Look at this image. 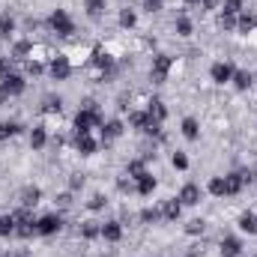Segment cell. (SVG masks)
<instances>
[{
    "instance_id": "1",
    "label": "cell",
    "mask_w": 257,
    "mask_h": 257,
    "mask_svg": "<svg viewBox=\"0 0 257 257\" xmlns=\"http://www.w3.org/2000/svg\"><path fill=\"white\" fill-rule=\"evenodd\" d=\"M102 123H105V117H102L99 105H96V102H87V105L75 114V135H90V128L93 126L102 128Z\"/></svg>"
},
{
    "instance_id": "2",
    "label": "cell",
    "mask_w": 257,
    "mask_h": 257,
    "mask_svg": "<svg viewBox=\"0 0 257 257\" xmlns=\"http://www.w3.org/2000/svg\"><path fill=\"white\" fill-rule=\"evenodd\" d=\"M24 87H27V81H24L21 75H15V72L3 75V78H0V102H9L12 96H21Z\"/></svg>"
},
{
    "instance_id": "3",
    "label": "cell",
    "mask_w": 257,
    "mask_h": 257,
    "mask_svg": "<svg viewBox=\"0 0 257 257\" xmlns=\"http://www.w3.org/2000/svg\"><path fill=\"white\" fill-rule=\"evenodd\" d=\"M48 27H51L57 36H72V33H75V21L69 18L66 9H54V12L48 15Z\"/></svg>"
},
{
    "instance_id": "4",
    "label": "cell",
    "mask_w": 257,
    "mask_h": 257,
    "mask_svg": "<svg viewBox=\"0 0 257 257\" xmlns=\"http://www.w3.org/2000/svg\"><path fill=\"white\" fill-rule=\"evenodd\" d=\"M15 215V236H21V239H30L33 233H36V218L27 212V206L21 209V212H12Z\"/></svg>"
},
{
    "instance_id": "5",
    "label": "cell",
    "mask_w": 257,
    "mask_h": 257,
    "mask_svg": "<svg viewBox=\"0 0 257 257\" xmlns=\"http://www.w3.org/2000/svg\"><path fill=\"white\" fill-rule=\"evenodd\" d=\"M171 66H174V60H171L168 54H156V57H153V69H150V78H153L156 84H165L168 75H171Z\"/></svg>"
},
{
    "instance_id": "6",
    "label": "cell",
    "mask_w": 257,
    "mask_h": 257,
    "mask_svg": "<svg viewBox=\"0 0 257 257\" xmlns=\"http://www.w3.org/2000/svg\"><path fill=\"white\" fill-rule=\"evenodd\" d=\"M60 227H63V215H57V212H48V215L36 218V233H39V236H51V233H57Z\"/></svg>"
},
{
    "instance_id": "7",
    "label": "cell",
    "mask_w": 257,
    "mask_h": 257,
    "mask_svg": "<svg viewBox=\"0 0 257 257\" xmlns=\"http://www.w3.org/2000/svg\"><path fill=\"white\" fill-rule=\"evenodd\" d=\"M48 72H51L54 81H66V78L72 75V63H69V57H66V54H57V57L48 63Z\"/></svg>"
},
{
    "instance_id": "8",
    "label": "cell",
    "mask_w": 257,
    "mask_h": 257,
    "mask_svg": "<svg viewBox=\"0 0 257 257\" xmlns=\"http://www.w3.org/2000/svg\"><path fill=\"white\" fill-rule=\"evenodd\" d=\"M233 72H236V69L230 63H224V60H218V63L209 66V78H212L215 84H227V81L233 78Z\"/></svg>"
},
{
    "instance_id": "9",
    "label": "cell",
    "mask_w": 257,
    "mask_h": 257,
    "mask_svg": "<svg viewBox=\"0 0 257 257\" xmlns=\"http://www.w3.org/2000/svg\"><path fill=\"white\" fill-rule=\"evenodd\" d=\"M183 206H197L200 203V189L194 186V183H186L183 186V192H180V197H177Z\"/></svg>"
},
{
    "instance_id": "10",
    "label": "cell",
    "mask_w": 257,
    "mask_h": 257,
    "mask_svg": "<svg viewBox=\"0 0 257 257\" xmlns=\"http://www.w3.org/2000/svg\"><path fill=\"white\" fill-rule=\"evenodd\" d=\"M162 218H168V221H177L180 218V212H183V203L177 200V197H171V200H162Z\"/></svg>"
},
{
    "instance_id": "11",
    "label": "cell",
    "mask_w": 257,
    "mask_h": 257,
    "mask_svg": "<svg viewBox=\"0 0 257 257\" xmlns=\"http://www.w3.org/2000/svg\"><path fill=\"white\" fill-rule=\"evenodd\" d=\"M153 189H156V177L147 171V174H141L138 180H135V192L138 194H144V197H150L153 194Z\"/></svg>"
},
{
    "instance_id": "12",
    "label": "cell",
    "mask_w": 257,
    "mask_h": 257,
    "mask_svg": "<svg viewBox=\"0 0 257 257\" xmlns=\"http://www.w3.org/2000/svg\"><path fill=\"white\" fill-rule=\"evenodd\" d=\"M102 239L120 242V239H123V224H120V221H105V224H102Z\"/></svg>"
},
{
    "instance_id": "13",
    "label": "cell",
    "mask_w": 257,
    "mask_h": 257,
    "mask_svg": "<svg viewBox=\"0 0 257 257\" xmlns=\"http://www.w3.org/2000/svg\"><path fill=\"white\" fill-rule=\"evenodd\" d=\"M123 123H120V120H108V123H102V141H105V144H108V141H117V138H120V135H123Z\"/></svg>"
},
{
    "instance_id": "14",
    "label": "cell",
    "mask_w": 257,
    "mask_h": 257,
    "mask_svg": "<svg viewBox=\"0 0 257 257\" xmlns=\"http://www.w3.org/2000/svg\"><path fill=\"white\" fill-rule=\"evenodd\" d=\"M236 30H239V33L257 30V15L254 12H239V15H236Z\"/></svg>"
},
{
    "instance_id": "15",
    "label": "cell",
    "mask_w": 257,
    "mask_h": 257,
    "mask_svg": "<svg viewBox=\"0 0 257 257\" xmlns=\"http://www.w3.org/2000/svg\"><path fill=\"white\" fill-rule=\"evenodd\" d=\"M147 114H150V120H156V123H165V120H168V108H165L162 99H153L150 108H147Z\"/></svg>"
},
{
    "instance_id": "16",
    "label": "cell",
    "mask_w": 257,
    "mask_h": 257,
    "mask_svg": "<svg viewBox=\"0 0 257 257\" xmlns=\"http://www.w3.org/2000/svg\"><path fill=\"white\" fill-rule=\"evenodd\" d=\"M242 254V245L236 236H224L221 239V257H239Z\"/></svg>"
},
{
    "instance_id": "17",
    "label": "cell",
    "mask_w": 257,
    "mask_h": 257,
    "mask_svg": "<svg viewBox=\"0 0 257 257\" xmlns=\"http://www.w3.org/2000/svg\"><path fill=\"white\" fill-rule=\"evenodd\" d=\"M75 147H78L81 156H93L96 153V141L90 135H75Z\"/></svg>"
},
{
    "instance_id": "18",
    "label": "cell",
    "mask_w": 257,
    "mask_h": 257,
    "mask_svg": "<svg viewBox=\"0 0 257 257\" xmlns=\"http://www.w3.org/2000/svg\"><path fill=\"white\" fill-rule=\"evenodd\" d=\"M93 63L99 66L102 72H114V57H111L108 51H102V48H96V51H93Z\"/></svg>"
},
{
    "instance_id": "19",
    "label": "cell",
    "mask_w": 257,
    "mask_h": 257,
    "mask_svg": "<svg viewBox=\"0 0 257 257\" xmlns=\"http://www.w3.org/2000/svg\"><path fill=\"white\" fill-rule=\"evenodd\" d=\"M239 230L248 233V236H254L257 233V215L254 212H242V215H239Z\"/></svg>"
},
{
    "instance_id": "20",
    "label": "cell",
    "mask_w": 257,
    "mask_h": 257,
    "mask_svg": "<svg viewBox=\"0 0 257 257\" xmlns=\"http://www.w3.org/2000/svg\"><path fill=\"white\" fill-rule=\"evenodd\" d=\"M21 123H15V120H3L0 123V141H9V138H15V135H21Z\"/></svg>"
},
{
    "instance_id": "21",
    "label": "cell",
    "mask_w": 257,
    "mask_h": 257,
    "mask_svg": "<svg viewBox=\"0 0 257 257\" xmlns=\"http://www.w3.org/2000/svg\"><path fill=\"white\" fill-rule=\"evenodd\" d=\"M183 138H186V141H197V138H200V126H197L194 117H186V120H183Z\"/></svg>"
},
{
    "instance_id": "22",
    "label": "cell",
    "mask_w": 257,
    "mask_h": 257,
    "mask_svg": "<svg viewBox=\"0 0 257 257\" xmlns=\"http://www.w3.org/2000/svg\"><path fill=\"white\" fill-rule=\"evenodd\" d=\"M45 144H48V132L42 126H36L30 132V147H33V150H45Z\"/></svg>"
},
{
    "instance_id": "23",
    "label": "cell",
    "mask_w": 257,
    "mask_h": 257,
    "mask_svg": "<svg viewBox=\"0 0 257 257\" xmlns=\"http://www.w3.org/2000/svg\"><path fill=\"white\" fill-rule=\"evenodd\" d=\"M39 197H42V192H39L36 186H27V189L21 192V203L30 209V206H36V203H39Z\"/></svg>"
},
{
    "instance_id": "24",
    "label": "cell",
    "mask_w": 257,
    "mask_h": 257,
    "mask_svg": "<svg viewBox=\"0 0 257 257\" xmlns=\"http://www.w3.org/2000/svg\"><path fill=\"white\" fill-rule=\"evenodd\" d=\"M230 81H233V87H236V90H248V87H251V72L239 69V72H233V78H230Z\"/></svg>"
},
{
    "instance_id": "25",
    "label": "cell",
    "mask_w": 257,
    "mask_h": 257,
    "mask_svg": "<svg viewBox=\"0 0 257 257\" xmlns=\"http://www.w3.org/2000/svg\"><path fill=\"white\" fill-rule=\"evenodd\" d=\"M60 108H63V99L60 96H45L42 99V111L45 114H60Z\"/></svg>"
},
{
    "instance_id": "26",
    "label": "cell",
    "mask_w": 257,
    "mask_h": 257,
    "mask_svg": "<svg viewBox=\"0 0 257 257\" xmlns=\"http://www.w3.org/2000/svg\"><path fill=\"white\" fill-rule=\"evenodd\" d=\"M12 33H15V18H12L9 12H3V15H0V36L9 39Z\"/></svg>"
},
{
    "instance_id": "27",
    "label": "cell",
    "mask_w": 257,
    "mask_h": 257,
    "mask_svg": "<svg viewBox=\"0 0 257 257\" xmlns=\"http://www.w3.org/2000/svg\"><path fill=\"white\" fill-rule=\"evenodd\" d=\"M206 192L215 194V197H227V189H224V177H212V180H209V186H206Z\"/></svg>"
},
{
    "instance_id": "28",
    "label": "cell",
    "mask_w": 257,
    "mask_h": 257,
    "mask_svg": "<svg viewBox=\"0 0 257 257\" xmlns=\"http://www.w3.org/2000/svg\"><path fill=\"white\" fill-rule=\"evenodd\" d=\"M0 236H15V215H0Z\"/></svg>"
},
{
    "instance_id": "29",
    "label": "cell",
    "mask_w": 257,
    "mask_h": 257,
    "mask_svg": "<svg viewBox=\"0 0 257 257\" xmlns=\"http://www.w3.org/2000/svg\"><path fill=\"white\" fill-rule=\"evenodd\" d=\"M87 15H90L93 21H99V18L105 15V0H87Z\"/></svg>"
},
{
    "instance_id": "30",
    "label": "cell",
    "mask_w": 257,
    "mask_h": 257,
    "mask_svg": "<svg viewBox=\"0 0 257 257\" xmlns=\"http://www.w3.org/2000/svg\"><path fill=\"white\" fill-rule=\"evenodd\" d=\"M81 236H84V239H96V236H102V224H96V221H84Z\"/></svg>"
},
{
    "instance_id": "31",
    "label": "cell",
    "mask_w": 257,
    "mask_h": 257,
    "mask_svg": "<svg viewBox=\"0 0 257 257\" xmlns=\"http://www.w3.org/2000/svg\"><path fill=\"white\" fill-rule=\"evenodd\" d=\"M174 30H177V36H192V21H189L186 15H180V18L174 21Z\"/></svg>"
},
{
    "instance_id": "32",
    "label": "cell",
    "mask_w": 257,
    "mask_h": 257,
    "mask_svg": "<svg viewBox=\"0 0 257 257\" xmlns=\"http://www.w3.org/2000/svg\"><path fill=\"white\" fill-rule=\"evenodd\" d=\"M159 218H162V209H159V206H147V209H141V221L150 224V221H159Z\"/></svg>"
},
{
    "instance_id": "33",
    "label": "cell",
    "mask_w": 257,
    "mask_h": 257,
    "mask_svg": "<svg viewBox=\"0 0 257 257\" xmlns=\"http://www.w3.org/2000/svg\"><path fill=\"white\" fill-rule=\"evenodd\" d=\"M135 24H138V15H135L132 9H123V12H120V27H126V30H132Z\"/></svg>"
},
{
    "instance_id": "34",
    "label": "cell",
    "mask_w": 257,
    "mask_h": 257,
    "mask_svg": "<svg viewBox=\"0 0 257 257\" xmlns=\"http://www.w3.org/2000/svg\"><path fill=\"white\" fill-rule=\"evenodd\" d=\"M221 12H224V15H233V18H236V15L242 12V0H224V9H221Z\"/></svg>"
},
{
    "instance_id": "35",
    "label": "cell",
    "mask_w": 257,
    "mask_h": 257,
    "mask_svg": "<svg viewBox=\"0 0 257 257\" xmlns=\"http://www.w3.org/2000/svg\"><path fill=\"white\" fill-rule=\"evenodd\" d=\"M171 165H174L177 171H186V168H189V156H186V153H174V156H171Z\"/></svg>"
},
{
    "instance_id": "36",
    "label": "cell",
    "mask_w": 257,
    "mask_h": 257,
    "mask_svg": "<svg viewBox=\"0 0 257 257\" xmlns=\"http://www.w3.org/2000/svg\"><path fill=\"white\" fill-rule=\"evenodd\" d=\"M203 230H206V221H203V218H192V221H189V224H186V233H203Z\"/></svg>"
},
{
    "instance_id": "37",
    "label": "cell",
    "mask_w": 257,
    "mask_h": 257,
    "mask_svg": "<svg viewBox=\"0 0 257 257\" xmlns=\"http://www.w3.org/2000/svg\"><path fill=\"white\" fill-rule=\"evenodd\" d=\"M141 174H147V168H144V162L141 159H135V162H128V177H141Z\"/></svg>"
},
{
    "instance_id": "38",
    "label": "cell",
    "mask_w": 257,
    "mask_h": 257,
    "mask_svg": "<svg viewBox=\"0 0 257 257\" xmlns=\"http://www.w3.org/2000/svg\"><path fill=\"white\" fill-rule=\"evenodd\" d=\"M218 27H221V30H233V27H236V18L221 12V15H218Z\"/></svg>"
},
{
    "instance_id": "39",
    "label": "cell",
    "mask_w": 257,
    "mask_h": 257,
    "mask_svg": "<svg viewBox=\"0 0 257 257\" xmlns=\"http://www.w3.org/2000/svg\"><path fill=\"white\" fill-rule=\"evenodd\" d=\"M42 72H45V66L39 60H27V75H42Z\"/></svg>"
},
{
    "instance_id": "40",
    "label": "cell",
    "mask_w": 257,
    "mask_h": 257,
    "mask_svg": "<svg viewBox=\"0 0 257 257\" xmlns=\"http://www.w3.org/2000/svg\"><path fill=\"white\" fill-rule=\"evenodd\" d=\"M87 206H90V209H93V212H96V209H102V206H105V194H93V197H90V203H87Z\"/></svg>"
},
{
    "instance_id": "41",
    "label": "cell",
    "mask_w": 257,
    "mask_h": 257,
    "mask_svg": "<svg viewBox=\"0 0 257 257\" xmlns=\"http://www.w3.org/2000/svg\"><path fill=\"white\" fill-rule=\"evenodd\" d=\"M144 9L153 15V12H159V9H162V0H144Z\"/></svg>"
},
{
    "instance_id": "42",
    "label": "cell",
    "mask_w": 257,
    "mask_h": 257,
    "mask_svg": "<svg viewBox=\"0 0 257 257\" xmlns=\"http://www.w3.org/2000/svg\"><path fill=\"white\" fill-rule=\"evenodd\" d=\"M9 72H12V60L0 57V78H3V75H9Z\"/></svg>"
},
{
    "instance_id": "43",
    "label": "cell",
    "mask_w": 257,
    "mask_h": 257,
    "mask_svg": "<svg viewBox=\"0 0 257 257\" xmlns=\"http://www.w3.org/2000/svg\"><path fill=\"white\" fill-rule=\"evenodd\" d=\"M81 186H84V177H81V174H75V177H72V183H69V189H81Z\"/></svg>"
},
{
    "instance_id": "44",
    "label": "cell",
    "mask_w": 257,
    "mask_h": 257,
    "mask_svg": "<svg viewBox=\"0 0 257 257\" xmlns=\"http://www.w3.org/2000/svg\"><path fill=\"white\" fill-rule=\"evenodd\" d=\"M221 0H200V9H218Z\"/></svg>"
},
{
    "instance_id": "45",
    "label": "cell",
    "mask_w": 257,
    "mask_h": 257,
    "mask_svg": "<svg viewBox=\"0 0 257 257\" xmlns=\"http://www.w3.org/2000/svg\"><path fill=\"white\" fill-rule=\"evenodd\" d=\"M27 51H30V45H27V42H18V45H15V54H27Z\"/></svg>"
},
{
    "instance_id": "46",
    "label": "cell",
    "mask_w": 257,
    "mask_h": 257,
    "mask_svg": "<svg viewBox=\"0 0 257 257\" xmlns=\"http://www.w3.org/2000/svg\"><path fill=\"white\" fill-rule=\"evenodd\" d=\"M57 200H60V206H63V209H66V206H69V203H72V194H60V197H57Z\"/></svg>"
},
{
    "instance_id": "47",
    "label": "cell",
    "mask_w": 257,
    "mask_h": 257,
    "mask_svg": "<svg viewBox=\"0 0 257 257\" xmlns=\"http://www.w3.org/2000/svg\"><path fill=\"white\" fill-rule=\"evenodd\" d=\"M186 3H189V6H194V3H197V6H200V0H186Z\"/></svg>"
}]
</instances>
